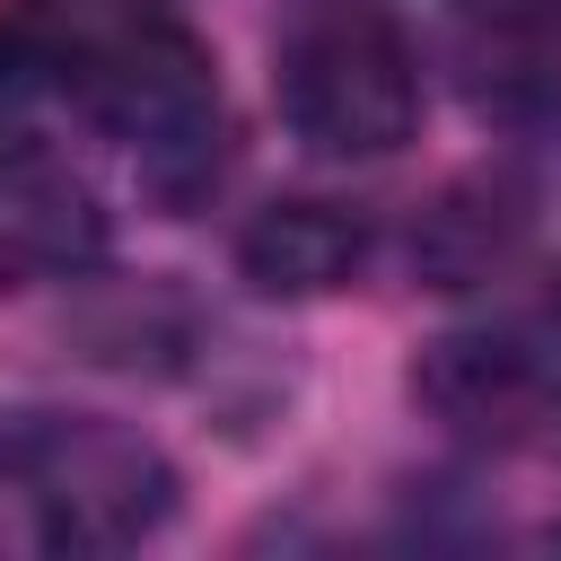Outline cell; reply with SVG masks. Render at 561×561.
Listing matches in <instances>:
<instances>
[{"label": "cell", "mask_w": 561, "mask_h": 561, "mask_svg": "<svg viewBox=\"0 0 561 561\" xmlns=\"http://www.w3.org/2000/svg\"><path fill=\"white\" fill-rule=\"evenodd\" d=\"M61 88L88 105V123L105 140L131 149L140 184L167 210H193L219 184V167H228V105H219L210 44L184 18L131 0L105 26H79V44L61 61Z\"/></svg>", "instance_id": "obj_1"}, {"label": "cell", "mask_w": 561, "mask_h": 561, "mask_svg": "<svg viewBox=\"0 0 561 561\" xmlns=\"http://www.w3.org/2000/svg\"><path fill=\"white\" fill-rule=\"evenodd\" d=\"M0 491L44 552H131L175 517L167 447L105 412H18L0 430Z\"/></svg>", "instance_id": "obj_2"}, {"label": "cell", "mask_w": 561, "mask_h": 561, "mask_svg": "<svg viewBox=\"0 0 561 561\" xmlns=\"http://www.w3.org/2000/svg\"><path fill=\"white\" fill-rule=\"evenodd\" d=\"M272 105L307 158H333V167L394 158L421 131V53L386 9H359V0L316 9L289 26L272 61Z\"/></svg>", "instance_id": "obj_3"}, {"label": "cell", "mask_w": 561, "mask_h": 561, "mask_svg": "<svg viewBox=\"0 0 561 561\" xmlns=\"http://www.w3.org/2000/svg\"><path fill=\"white\" fill-rule=\"evenodd\" d=\"M412 394L430 421H447L456 438H517L552 412L561 394V324L543 316H500V324H465L438 333L412 359Z\"/></svg>", "instance_id": "obj_4"}, {"label": "cell", "mask_w": 561, "mask_h": 561, "mask_svg": "<svg viewBox=\"0 0 561 561\" xmlns=\"http://www.w3.org/2000/svg\"><path fill=\"white\" fill-rule=\"evenodd\" d=\"M96 254H105L96 184L44 140H0V298L79 280Z\"/></svg>", "instance_id": "obj_5"}, {"label": "cell", "mask_w": 561, "mask_h": 561, "mask_svg": "<svg viewBox=\"0 0 561 561\" xmlns=\"http://www.w3.org/2000/svg\"><path fill=\"white\" fill-rule=\"evenodd\" d=\"M368 254H377L368 210H351L333 193H280L237 228V272L263 298H333L368 272Z\"/></svg>", "instance_id": "obj_6"}, {"label": "cell", "mask_w": 561, "mask_h": 561, "mask_svg": "<svg viewBox=\"0 0 561 561\" xmlns=\"http://www.w3.org/2000/svg\"><path fill=\"white\" fill-rule=\"evenodd\" d=\"M526 237V210L508 184H456L421 228H412V263L430 272V289H473L491 280Z\"/></svg>", "instance_id": "obj_7"}]
</instances>
